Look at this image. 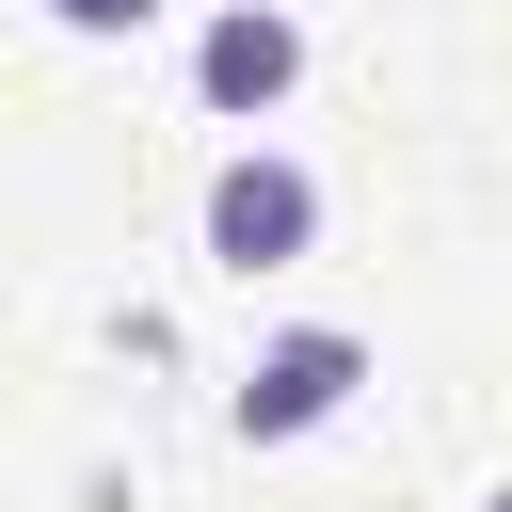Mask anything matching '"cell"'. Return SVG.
Wrapping results in <instances>:
<instances>
[{"label": "cell", "mask_w": 512, "mask_h": 512, "mask_svg": "<svg viewBox=\"0 0 512 512\" xmlns=\"http://www.w3.org/2000/svg\"><path fill=\"white\" fill-rule=\"evenodd\" d=\"M352 400H368V336H352V320H288V336L240 352L224 432H240V448H304V432H336Z\"/></svg>", "instance_id": "1"}, {"label": "cell", "mask_w": 512, "mask_h": 512, "mask_svg": "<svg viewBox=\"0 0 512 512\" xmlns=\"http://www.w3.org/2000/svg\"><path fill=\"white\" fill-rule=\"evenodd\" d=\"M192 240H208V272H240V288H256V272H304V256H320V176H304L288 144H224Z\"/></svg>", "instance_id": "2"}, {"label": "cell", "mask_w": 512, "mask_h": 512, "mask_svg": "<svg viewBox=\"0 0 512 512\" xmlns=\"http://www.w3.org/2000/svg\"><path fill=\"white\" fill-rule=\"evenodd\" d=\"M304 96V16L288 0H224L208 32H192V112L208 128H272Z\"/></svg>", "instance_id": "3"}, {"label": "cell", "mask_w": 512, "mask_h": 512, "mask_svg": "<svg viewBox=\"0 0 512 512\" xmlns=\"http://www.w3.org/2000/svg\"><path fill=\"white\" fill-rule=\"evenodd\" d=\"M48 32H80V48H128V32H160V0H48Z\"/></svg>", "instance_id": "4"}]
</instances>
